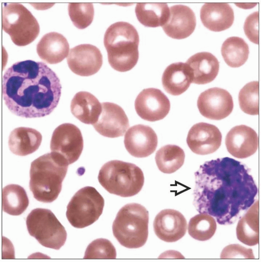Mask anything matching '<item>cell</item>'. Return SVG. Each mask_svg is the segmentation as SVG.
Returning a JSON list of instances; mask_svg holds the SVG:
<instances>
[{
  "label": "cell",
  "mask_w": 261,
  "mask_h": 262,
  "mask_svg": "<svg viewBox=\"0 0 261 262\" xmlns=\"http://www.w3.org/2000/svg\"><path fill=\"white\" fill-rule=\"evenodd\" d=\"M59 79L48 66L31 60L14 63L3 78V96L9 111L25 118L51 114L61 96Z\"/></svg>",
  "instance_id": "7a4b0ae2"
},
{
  "label": "cell",
  "mask_w": 261,
  "mask_h": 262,
  "mask_svg": "<svg viewBox=\"0 0 261 262\" xmlns=\"http://www.w3.org/2000/svg\"><path fill=\"white\" fill-rule=\"evenodd\" d=\"M193 79V72L187 63L177 62L169 66L162 77L165 90L172 96H179L189 89Z\"/></svg>",
  "instance_id": "44dd1931"
},
{
  "label": "cell",
  "mask_w": 261,
  "mask_h": 262,
  "mask_svg": "<svg viewBox=\"0 0 261 262\" xmlns=\"http://www.w3.org/2000/svg\"><path fill=\"white\" fill-rule=\"evenodd\" d=\"M71 110L73 116L81 122L93 125L98 121L102 112V105L92 94L81 92L72 99Z\"/></svg>",
  "instance_id": "d4e9b609"
},
{
  "label": "cell",
  "mask_w": 261,
  "mask_h": 262,
  "mask_svg": "<svg viewBox=\"0 0 261 262\" xmlns=\"http://www.w3.org/2000/svg\"><path fill=\"white\" fill-rule=\"evenodd\" d=\"M69 165L53 152L43 155L31 163L30 188L36 200L51 203L57 199Z\"/></svg>",
  "instance_id": "3957f363"
},
{
  "label": "cell",
  "mask_w": 261,
  "mask_h": 262,
  "mask_svg": "<svg viewBox=\"0 0 261 262\" xmlns=\"http://www.w3.org/2000/svg\"><path fill=\"white\" fill-rule=\"evenodd\" d=\"M238 101L243 112L249 115L259 114V82L247 83L238 95Z\"/></svg>",
  "instance_id": "1f68e13d"
},
{
  "label": "cell",
  "mask_w": 261,
  "mask_h": 262,
  "mask_svg": "<svg viewBox=\"0 0 261 262\" xmlns=\"http://www.w3.org/2000/svg\"><path fill=\"white\" fill-rule=\"evenodd\" d=\"M222 259H255L253 250L239 245H231L224 249L221 254Z\"/></svg>",
  "instance_id": "e575fe53"
},
{
  "label": "cell",
  "mask_w": 261,
  "mask_h": 262,
  "mask_svg": "<svg viewBox=\"0 0 261 262\" xmlns=\"http://www.w3.org/2000/svg\"><path fill=\"white\" fill-rule=\"evenodd\" d=\"M215 220L207 213H200L190 220L188 230L189 235L200 242L210 239L216 230Z\"/></svg>",
  "instance_id": "4dcf8cb0"
},
{
  "label": "cell",
  "mask_w": 261,
  "mask_h": 262,
  "mask_svg": "<svg viewBox=\"0 0 261 262\" xmlns=\"http://www.w3.org/2000/svg\"><path fill=\"white\" fill-rule=\"evenodd\" d=\"M222 54L229 67L238 68L242 67L247 61L249 48L244 39L238 37H231L224 42Z\"/></svg>",
  "instance_id": "f1b7e54d"
},
{
  "label": "cell",
  "mask_w": 261,
  "mask_h": 262,
  "mask_svg": "<svg viewBox=\"0 0 261 262\" xmlns=\"http://www.w3.org/2000/svg\"><path fill=\"white\" fill-rule=\"evenodd\" d=\"M135 12L139 23L145 27H163L169 18L170 8L164 3H139Z\"/></svg>",
  "instance_id": "4316f807"
},
{
  "label": "cell",
  "mask_w": 261,
  "mask_h": 262,
  "mask_svg": "<svg viewBox=\"0 0 261 262\" xmlns=\"http://www.w3.org/2000/svg\"><path fill=\"white\" fill-rule=\"evenodd\" d=\"M42 136L30 127H19L13 129L9 138V146L15 155L25 157L33 154L39 147Z\"/></svg>",
  "instance_id": "cb8c5ba5"
},
{
  "label": "cell",
  "mask_w": 261,
  "mask_h": 262,
  "mask_svg": "<svg viewBox=\"0 0 261 262\" xmlns=\"http://www.w3.org/2000/svg\"><path fill=\"white\" fill-rule=\"evenodd\" d=\"M28 231L42 246L56 250L66 243L67 232L49 209L33 210L26 220Z\"/></svg>",
  "instance_id": "ba28073f"
},
{
  "label": "cell",
  "mask_w": 261,
  "mask_h": 262,
  "mask_svg": "<svg viewBox=\"0 0 261 262\" xmlns=\"http://www.w3.org/2000/svg\"><path fill=\"white\" fill-rule=\"evenodd\" d=\"M3 209L11 215L23 214L29 205V200L25 189L18 185L11 184L3 190Z\"/></svg>",
  "instance_id": "83f0119b"
},
{
  "label": "cell",
  "mask_w": 261,
  "mask_h": 262,
  "mask_svg": "<svg viewBox=\"0 0 261 262\" xmlns=\"http://www.w3.org/2000/svg\"><path fill=\"white\" fill-rule=\"evenodd\" d=\"M259 13L255 12L250 14L246 19L244 30L249 40L252 42L258 45L259 43Z\"/></svg>",
  "instance_id": "d590c367"
},
{
  "label": "cell",
  "mask_w": 261,
  "mask_h": 262,
  "mask_svg": "<svg viewBox=\"0 0 261 262\" xmlns=\"http://www.w3.org/2000/svg\"><path fill=\"white\" fill-rule=\"evenodd\" d=\"M116 255L115 248L111 242L105 238H98L87 248L84 258L114 259Z\"/></svg>",
  "instance_id": "836d02e7"
},
{
  "label": "cell",
  "mask_w": 261,
  "mask_h": 262,
  "mask_svg": "<svg viewBox=\"0 0 261 262\" xmlns=\"http://www.w3.org/2000/svg\"><path fill=\"white\" fill-rule=\"evenodd\" d=\"M197 105L203 116L213 120H221L228 117L234 106L230 94L219 88H212L202 93Z\"/></svg>",
  "instance_id": "8fae6325"
},
{
  "label": "cell",
  "mask_w": 261,
  "mask_h": 262,
  "mask_svg": "<svg viewBox=\"0 0 261 262\" xmlns=\"http://www.w3.org/2000/svg\"><path fill=\"white\" fill-rule=\"evenodd\" d=\"M200 18L204 26L213 32H222L233 25L234 15L232 8L228 4H206L200 11Z\"/></svg>",
  "instance_id": "ffe728a7"
},
{
  "label": "cell",
  "mask_w": 261,
  "mask_h": 262,
  "mask_svg": "<svg viewBox=\"0 0 261 262\" xmlns=\"http://www.w3.org/2000/svg\"><path fill=\"white\" fill-rule=\"evenodd\" d=\"M137 115L143 120L156 122L164 119L170 110V102L160 90L155 89L144 90L135 102Z\"/></svg>",
  "instance_id": "7c38bea8"
},
{
  "label": "cell",
  "mask_w": 261,
  "mask_h": 262,
  "mask_svg": "<svg viewBox=\"0 0 261 262\" xmlns=\"http://www.w3.org/2000/svg\"><path fill=\"white\" fill-rule=\"evenodd\" d=\"M148 211L142 205L129 204L121 209L113 225L115 237L123 247L138 249L148 237Z\"/></svg>",
  "instance_id": "5b68a950"
},
{
  "label": "cell",
  "mask_w": 261,
  "mask_h": 262,
  "mask_svg": "<svg viewBox=\"0 0 261 262\" xmlns=\"http://www.w3.org/2000/svg\"><path fill=\"white\" fill-rule=\"evenodd\" d=\"M222 142V133L216 126L207 123L194 125L189 131L187 143L194 154L206 156L213 154Z\"/></svg>",
  "instance_id": "4fadbf2b"
},
{
  "label": "cell",
  "mask_w": 261,
  "mask_h": 262,
  "mask_svg": "<svg viewBox=\"0 0 261 262\" xmlns=\"http://www.w3.org/2000/svg\"><path fill=\"white\" fill-rule=\"evenodd\" d=\"M104 205V199L95 188L85 187L73 196L67 207V217L73 227L83 229L98 221Z\"/></svg>",
  "instance_id": "9c48e42d"
},
{
  "label": "cell",
  "mask_w": 261,
  "mask_h": 262,
  "mask_svg": "<svg viewBox=\"0 0 261 262\" xmlns=\"http://www.w3.org/2000/svg\"><path fill=\"white\" fill-rule=\"evenodd\" d=\"M184 150L175 145H167L156 152L155 160L158 169L163 173H172L180 169L184 164Z\"/></svg>",
  "instance_id": "f546056e"
},
{
  "label": "cell",
  "mask_w": 261,
  "mask_h": 262,
  "mask_svg": "<svg viewBox=\"0 0 261 262\" xmlns=\"http://www.w3.org/2000/svg\"><path fill=\"white\" fill-rule=\"evenodd\" d=\"M124 144L129 154L137 158H147L154 154L158 137L153 128L138 124L130 127L125 136Z\"/></svg>",
  "instance_id": "2e32d148"
},
{
  "label": "cell",
  "mask_w": 261,
  "mask_h": 262,
  "mask_svg": "<svg viewBox=\"0 0 261 262\" xmlns=\"http://www.w3.org/2000/svg\"><path fill=\"white\" fill-rule=\"evenodd\" d=\"M187 229L185 217L175 210H162L157 215L154 222L156 235L166 243L178 242L185 235Z\"/></svg>",
  "instance_id": "e0dca14e"
},
{
  "label": "cell",
  "mask_w": 261,
  "mask_h": 262,
  "mask_svg": "<svg viewBox=\"0 0 261 262\" xmlns=\"http://www.w3.org/2000/svg\"><path fill=\"white\" fill-rule=\"evenodd\" d=\"M98 180L108 192L124 198L138 194L145 181L144 173L139 167L117 160L105 164L99 172Z\"/></svg>",
  "instance_id": "8992f818"
},
{
  "label": "cell",
  "mask_w": 261,
  "mask_h": 262,
  "mask_svg": "<svg viewBox=\"0 0 261 262\" xmlns=\"http://www.w3.org/2000/svg\"><path fill=\"white\" fill-rule=\"evenodd\" d=\"M196 27V17L193 11L183 5L170 8L167 23L163 27L165 33L173 39H182L190 36Z\"/></svg>",
  "instance_id": "d6986e66"
},
{
  "label": "cell",
  "mask_w": 261,
  "mask_h": 262,
  "mask_svg": "<svg viewBox=\"0 0 261 262\" xmlns=\"http://www.w3.org/2000/svg\"><path fill=\"white\" fill-rule=\"evenodd\" d=\"M250 169L230 158L205 162L195 172L193 204L221 225L233 224L255 203L258 188Z\"/></svg>",
  "instance_id": "6da1fadb"
},
{
  "label": "cell",
  "mask_w": 261,
  "mask_h": 262,
  "mask_svg": "<svg viewBox=\"0 0 261 262\" xmlns=\"http://www.w3.org/2000/svg\"><path fill=\"white\" fill-rule=\"evenodd\" d=\"M71 71L82 77L96 74L103 64V56L100 50L91 45H81L70 51L67 58Z\"/></svg>",
  "instance_id": "5bb4252c"
},
{
  "label": "cell",
  "mask_w": 261,
  "mask_h": 262,
  "mask_svg": "<svg viewBox=\"0 0 261 262\" xmlns=\"http://www.w3.org/2000/svg\"><path fill=\"white\" fill-rule=\"evenodd\" d=\"M186 63L192 70L193 83H209L213 81L218 75L219 62L210 53L201 52L195 54L192 56Z\"/></svg>",
  "instance_id": "603a6c76"
},
{
  "label": "cell",
  "mask_w": 261,
  "mask_h": 262,
  "mask_svg": "<svg viewBox=\"0 0 261 262\" xmlns=\"http://www.w3.org/2000/svg\"><path fill=\"white\" fill-rule=\"evenodd\" d=\"M68 10L71 19L77 29L83 30L92 24L94 16L92 4L71 3Z\"/></svg>",
  "instance_id": "d6a6232c"
},
{
  "label": "cell",
  "mask_w": 261,
  "mask_h": 262,
  "mask_svg": "<svg viewBox=\"0 0 261 262\" xmlns=\"http://www.w3.org/2000/svg\"><path fill=\"white\" fill-rule=\"evenodd\" d=\"M36 51L43 61L50 64H57L68 57L70 46L63 35L51 32L41 38L37 43Z\"/></svg>",
  "instance_id": "7402d4cb"
},
{
  "label": "cell",
  "mask_w": 261,
  "mask_h": 262,
  "mask_svg": "<svg viewBox=\"0 0 261 262\" xmlns=\"http://www.w3.org/2000/svg\"><path fill=\"white\" fill-rule=\"evenodd\" d=\"M83 147L81 131L74 124L64 123L54 130L50 145L52 152L60 157L69 165L79 159Z\"/></svg>",
  "instance_id": "30bf717a"
},
{
  "label": "cell",
  "mask_w": 261,
  "mask_h": 262,
  "mask_svg": "<svg viewBox=\"0 0 261 262\" xmlns=\"http://www.w3.org/2000/svg\"><path fill=\"white\" fill-rule=\"evenodd\" d=\"M2 25L15 45L26 47L39 34V26L35 17L19 4H6L3 8Z\"/></svg>",
  "instance_id": "52a82bcc"
},
{
  "label": "cell",
  "mask_w": 261,
  "mask_h": 262,
  "mask_svg": "<svg viewBox=\"0 0 261 262\" xmlns=\"http://www.w3.org/2000/svg\"><path fill=\"white\" fill-rule=\"evenodd\" d=\"M98 121L93 125L101 135L110 138L123 137L129 127L128 117L123 108L111 103L104 102Z\"/></svg>",
  "instance_id": "9a60e30c"
},
{
  "label": "cell",
  "mask_w": 261,
  "mask_h": 262,
  "mask_svg": "<svg viewBox=\"0 0 261 262\" xmlns=\"http://www.w3.org/2000/svg\"><path fill=\"white\" fill-rule=\"evenodd\" d=\"M104 43L114 70L124 73L135 67L139 59V36L133 25L124 21L111 25L105 32Z\"/></svg>",
  "instance_id": "277c9868"
},
{
  "label": "cell",
  "mask_w": 261,
  "mask_h": 262,
  "mask_svg": "<svg viewBox=\"0 0 261 262\" xmlns=\"http://www.w3.org/2000/svg\"><path fill=\"white\" fill-rule=\"evenodd\" d=\"M237 239L248 246L259 243V203H254L238 221L236 227Z\"/></svg>",
  "instance_id": "484cf974"
},
{
  "label": "cell",
  "mask_w": 261,
  "mask_h": 262,
  "mask_svg": "<svg viewBox=\"0 0 261 262\" xmlns=\"http://www.w3.org/2000/svg\"><path fill=\"white\" fill-rule=\"evenodd\" d=\"M226 145L233 157L244 159L248 158L257 151L258 138L255 131L245 125L232 128L227 135Z\"/></svg>",
  "instance_id": "ac0fdd59"
}]
</instances>
